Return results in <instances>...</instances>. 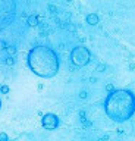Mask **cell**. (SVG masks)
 Masks as SVG:
<instances>
[{
    "label": "cell",
    "mask_w": 135,
    "mask_h": 141,
    "mask_svg": "<svg viewBox=\"0 0 135 141\" xmlns=\"http://www.w3.org/2000/svg\"><path fill=\"white\" fill-rule=\"evenodd\" d=\"M106 115L118 124L126 122L135 113V96L129 90H115L104 102Z\"/></svg>",
    "instance_id": "cell-1"
},
{
    "label": "cell",
    "mask_w": 135,
    "mask_h": 141,
    "mask_svg": "<svg viewBox=\"0 0 135 141\" xmlns=\"http://www.w3.org/2000/svg\"><path fill=\"white\" fill-rule=\"evenodd\" d=\"M29 69L41 78H53L59 72V57L47 46H35L28 53Z\"/></svg>",
    "instance_id": "cell-2"
},
{
    "label": "cell",
    "mask_w": 135,
    "mask_h": 141,
    "mask_svg": "<svg viewBox=\"0 0 135 141\" xmlns=\"http://www.w3.org/2000/svg\"><path fill=\"white\" fill-rule=\"evenodd\" d=\"M71 60L75 66H85L91 60V51L84 46H76L71 51Z\"/></svg>",
    "instance_id": "cell-3"
},
{
    "label": "cell",
    "mask_w": 135,
    "mask_h": 141,
    "mask_svg": "<svg viewBox=\"0 0 135 141\" xmlns=\"http://www.w3.org/2000/svg\"><path fill=\"white\" fill-rule=\"evenodd\" d=\"M41 125L43 128H46L47 131H54L59 127V118L54 113H46L41 118Z\"/></svg>",
    "instance_id": "cell-4"
},
{
    "label": "cell",
    "mask_w": 135,
    "mask_h": 141,
    "mask_svg": "<svg viewBox=\"0 0 135 141\" xmlns=\"http://www.w3.org/2000/svg\"><path fill=\"white\" fill-rule=\"evenodd\" d=\"M87 24H88V25H97V24H98V15H97V13H90V15H87Z\"/></svg>",
    "instance_id": "cell-5"
},
{
    "label": "cell",
    "mask_w": 135,
    "mask_h": 141,
    "mask_svg": "<svg viewBox=\"0 0 135 141\" xmlns=\"http://www.w3.org/2000/svg\"><path fill=\"white\" fill-rule=\"evenodd\" d=\"M26 22H28L29 26H37V25H38V18H37V15H29Z\"/></svg>",
    "instance_id": "cell-6"
},
{
    "label": "cell",
    "mask_w": 135,
    "mask_h": 141,
    "mask_svg": "<svg viewBox=\"0 0 135 141\" xmlns=\"http://www.w3.org/2000/svg\"><path fill=\"white\" fill-rule=\"evenodd\" d=\"M6 51H7V54H9L10 57H13V56L16 54V47H15V46H7V47H6Z\"/></svg>",
    "instance_id": "cell-7"
},
{
    "label": "cell",
    "mask_w": 135,
    "mask_h": 141,
    "mask_svg": "<svg viewBox=\"0 0 135 141\" xmlns=\"http://www.w3.org/2000/svg\"><path fill=\"white\" fill-rule=\"evenodd\" d=\"M6 65H7V66H13V65H15V59L10 57V56H7V59H6Z\"/></svg>",
    "instance_id": "cell-8"
},
{
    "label": "cell",
    "mask_w": 135,
    "mask_h": 141,
    "mask_svg": "<svg viewBox=\"0 0 135 141\" xmlns=\"http://www.w3.org/2000/svg\"><path fill=\"white\" fill-rule=\"evenodd\" d=\"M115 90H116V88H115V85H113V84H107V85H106V91H107L109 94H110V93H113Z\"/></svg>",
    "instance_id": "cell-9"
},
{
    "label": "cell",
    "mask_w": 135,
    "mask_h": 141,
    "mask_svg": "<svg viewBox=\"0 0 135 141\" xmlns=\"http://www.w3.org/2000/svg\"><path fill=\"white\" fill-rule=\"evenodd\" d=\"M0 91H1V94H7L10 91V88H9V85H1L0 87Z\"/></svg>",
    "instance_id": "cell-10"
},
{
    "label": "cell",
    "mask_w": 135,
    "mask_h": 141,
    "mask_svg": "<svg viewBox=\"0 0 135 141\" xmlns=\"http://www.w3.org/2000/svg\"><path fill=\"white\" fill-rule=\"evenodd\" d=\"M0 141H9V137L6 132H0Z\"/></svg>",
    "instance_id": "cell-11"
},
{
    "label": "cell",
    "mask_w": 135,
    "mask_h": 141,
    "mask_svg": "<svg viewBox=\"0 0 135 141\" xmlns=\"http://www.w3.org/2000/svg\"><path fill=\"white\" fill-rule=\"evenodd\" d=\"M6 47H7V44L3 40H0V50H6Z\"/></svg>",
    "instance_id": "cell-12"
},
{
    "label": "cell",
    "mask_w": 135,
    "mask_h": 141,
    "mask_svg": "<svg viewBox=\"0 0 135 141\" xmlns=\"http://www.w3.org/2000/svg\"><path fill=\"white\" fill-rule=\"evenodd\" d=\"M104 68H106L104 65H98V66H97V71H98V72H103V71H104Z\"/></svg>",
    "instance_id": "cell-13"
},
{
    "label": "cell",
    "mask_w": 135,
    "mask_h": 141,
    "mask_svg": "<svg viewBox=\"0 0 135 141\" xmlns=\"http://www.w3.org/2000/svg\"><path fill=\"white\" fill-rule=\"evenodd\" d=\"M79 97L81 99H87V91H81L79 93Z\"/></svg>",
    "instance_id": "cell-14"
},
{
    "label": "cell",
    "mask_w": 135,
    "mask_h": 141,
    "mask_svg": "<svg viewBox=\"0 0 135 141\" xmlns=\"http://www.w3.org/2000/svg\"><path fill=\"white\" fill-rule=\"evenodd\" d=\"M0 109H1V100H0Z\"/></svg>",
    "instance_id": "cell-15"
},
{
    "label": "cell",
    "mask_w": 135,
    "mask_h": 141,
    "mask_svg": "<svg viewBox=\"0 0 135 141\" xmlns=\"http://www.w3.org/2000/svg\"><path fill=\"white\" fill-rule=\"evenodd\" d=\"M0 87H1V84H0Z\"/></svg>",
    "instance_id": "cell-16"
}]
</instances>
